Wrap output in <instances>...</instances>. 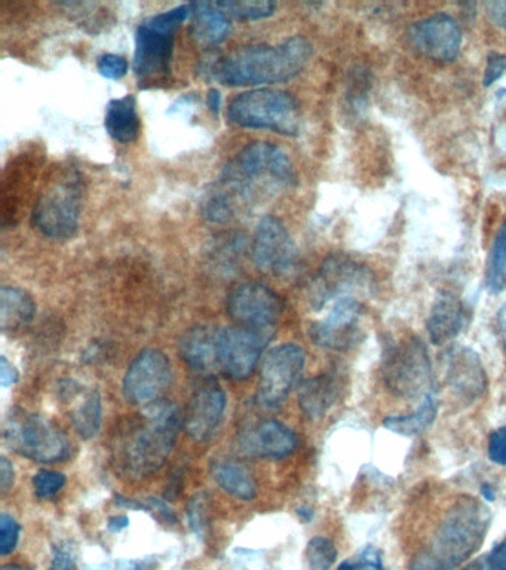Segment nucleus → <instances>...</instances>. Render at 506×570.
<instances>
[{
	"instance_id": "nucleus-1",
	"label": "nucleus",
	"mask_w": 506,
	"mask_h": 570,
	"mask_svg": "<svg viewBox=\"0 0 506 570\" xmlns=\"http://www.w3.org/2000/svg\"><path fill=\"white\" fill-rule=\"evenodd\" d=\"M297 174L290 156L275 144H248L226 165L219 186L204 204L211 222H228L241 208L260 204L294 188Z\"/></svg>"
},
{
	"instance_id": "nucleus-2",
	"label": "nucleus",
	"mask_w": 506,
	"mask_h": 570,
	"mask_svg": "<svg viewBox=\"0 0 506 570\" xmlns=\"http://www.w3.org/2000/svg\"><path fill=\"white\" fill-rule=\"evenodd\" d=\"M183 418L176 404L158 401L128 419L115 438L113 464L133 480L149 477L170 458Z\"/></svg>"
},
{
	"instance_id": "nucleus-3",
	"label": "nucleus",
	"mask_w": 506,
	"mask_h": 570,
	"mask_svg": "<svg viewBox=\"0 0 506 570\" xmlns=\"http://www.w3.org/2000/svg\"><path fill=\"white\" fill-rule=\"evenodd\" d=\"M489 508L463 496L444 514L434 535L414 551L409 570H453L474 556L489 532Z\"/></svg>"
},
{
	"instance_id": "nucleus-4",
	"label": "nucleus",
	"mask_w": 506,
	"mask_h": 570,
	"mask_svg": "<svg viewBox=\"0 0 506 570\" xmlns=\"http://www.w3.org/2000/svg\"><path fill=\"white\" fill-rule=\"evenodd\" d=\"M312 57V45L293 36L278 45H250L216 61L213 76L228 87L269 85L296 78Z\"/></svg>"
},
{
	"instance_id": "nucleus-5",
	"label": "nucleus",
	"mask_w": 506,
	"mask_h": 570,
	"mask_svg": "<svg viewBox=\"0 0 506 570\" xmlns=\"http://www.w3.org/2000/svg\"><path fill=\"white\" fill-rule=\"evenodd\" d=\"M190 15V5H180L141 21L136 32L134 72L140 87L167 81L173 61L177 30Z\"/></svg>"
},
{
	"instance_id": "nucleus-6",
	"label": "nucleus",
	"mask_w": 506,
	"mask_h": 570,
	"mask_svg": "<svg viewBox=\"0 0 506 570\" xmlns=\"http://www.w3.org/2000/svg\"><path fill=\"white\" fill-rule=\"evenodd\" d=\"M228 118L238 127L274 131L282 136H297L302 125V113L296 98L272 88L236 95L230 101Z\"/></svg>"
},
{
	"instance_id": "nucleus-7",
	"label": "nucleus",
	"mask_w": 506,
	"mask_h": 570,
	"mask_svg": "<svg viewBox=\"0 0 506 570\" xmlns=\"http://www.w3.org/2000/svg\"><path fill=\"white\" fill-rule=\"evenodd\" d=\"M3 438L8 447L30 461L54 464L72 453L69 438L44 416L14 410L6 416Z\"/></svg>"
},
{
	"instance_id": "nucleus-8",
	"label": "nucleus",
	"mask_w": 506,
	"mask_h": 570,
	"mask_svg": "<svg viewBox=\"0 0 506 570\" xmlns=\"http://www.w3.org/2000/svg\"><path fill=\"white\" fill-rule=\"evenodd\" d=\"M81 202V179L73 170L64 171L36 201L33 225L48 238H72L78 231Z\"/></svg>"
},
{
	"instance_id": "nucleus-9",
	"label": "nucleus",
	"mask_w": 506,
	"mask_h": 570,
	"mask_svg": "<svg viewBox=\"0 0 506 570\" xmlns=\"http://www.w3.org/2000/svg\"><path fill=\"white\" fill-rule=\"evenodd\" d=\"M382 376L386 388L401 398H417L431 394L432 366L425 343L407 336L386 348L382 360Z\"/></svg>"
},
{
	"instance_id": "nucleus-10",
	"label": "nucleus",
	"mask_w": 506,
	"mask_h": 570,
	"mask_svg": "<svg viewBox=\"0 0 506 570\" xmlns=\"http://www.w3.org/2000/svg\"><path fill=\"white\" fill-rule=\"evenodd\" d=\"M306 364V352L296 343L276 346L263 358L257 400L266 409H276L287 400L299 382Z\"/></svg>"
},
{
	"instance_id": "nucleus-11",
	"label": "nucleus",
	"mask_w": 506,
	"mask_h": 570,
	"mask_svg": "<svg viewBox=\"0 0 506 570\" xmlns=\"http://www.w3.org/2000/svg\"><path fill=\"white\" fill-rule=\"evenodd\" d=\"M173 382V367L164 352L146 349L128 367L124 378L125 400L147 407L162 401Z\"/></svg>"
},
{
	"instance_id": "nucleus-12",
	"label": "nucleus",
	"mask_w": 506,
	"mask_h": 570,
	"mask_svg": "<svg viewBox=\"0 0 506 570\" xmlns=\"http://www.w3.org/2000/svg\"><path fill=\"white\" fill-rule=\"evenodd\" d=\"M272 337V330L245 326L220 329V370L232 380L250 378Z\"/></svg>"
},
{
	"instance_id": "nucleus-13",
	"label": "nucleus",
	"mask_w": 506,
	"mask_h": 570,
	"mask_svg": "<svg viewBox=\"0 0 506 570\" xmlns=\"http://www.w3.org/2000/svg\"><path fill=\"white\" fill-rule=\"evenodd\" d=\"M254 265L259 271L285 277L297 265V248L284 223L275 216H265L257 225L251 245Z\"/></svg>"
},
{
	"instance_id": "nucleus-14",
	"label": "nucleus",
	"mask_w": 506,
	"mask_h": 570,
	"mask_svg": "<svg viewBox=\"0 0 506 570\" xmlns=\"http://www.w3.org/2000/svg\"><path fill=\"white\" fill-rule=\"evenodd\" d=\"M226 308L238 326L272 330L281 317L284 305L278 294L266 285L247 283L230 291Z\"/></svg>"
},
{
	"instance_id": "nucleus-15",
	"label": "nucleus",
	"mask_w": 506,
	"mask_h": 570,
	"mask_svg": "<svg viewBox=\"0 0 506 570\" xmlns=\"http://www.w3.org/2000/svg\"><path fill=\"white\" fill-rule=\"evenodd\" d=\"M361 315L363 306L354 297L337 300L324 320L312 324L309 334L321 348L345 351L361 340Z\"/></svg>"
},
{
	"instance_id": "nucleus-16",
	"label": "nucleus",
	"mask_w": 506,
	"mask_h": 570,
	"mask_svg": "<svg viewBox=\"0 0 506 570\" xmlns=\"http://www.w3.org/2000/svg\"><path fill=\"white\" fill-rule=\"evenodd\" d=\"M226 410V394L211 378L202 379L193 389L183 418L184 429L195 441H208L220 424Z\"/></svg>"
},
{
	"instance_id": "nucleus-17",
	"label": "nucleus",
	"mask_w": 506,
	"mask_h": 570,
	"mask_svg": "<svg viewBox=\"0 0 506 570\" xmlns=\"http://www.w3.org/2000/svg\"><path fill=\"white\" fill-rule=\"evenodd\" d=\"M367 287H370V275L363 266L342 257H331L322 266L312 287V305L322 308L330 300L337 302L354 297L355 293H363Z\"/></svg>"
},
{
	"instance_id": "nucleus-18",
	"label": "nucleus",
	"mask_w": 506,
	"mask_h": 570,
	"mask_svg": "<svg viewBox=\"0 0 506 570\" xmlns=\"http://www.w3.org/2000/svg\"><path fill=\"white\" fill-rule=\"evenodd\" d=\"M446 385L466 403L478 400L486 389V373L477 352L452 345L441 358Z\"/></svg>"
},
{
	"instance_id": "nucleus-19",
	"label": "nucleus",
	"mask_w": 506,
	"mask_h": 570,
	"mask_svg": "<svg viewBox=\"0 0 506 570\" xmlns=\"http://www.w3.org/2000/svg\"><path fill=\"white\" fill-rule=\"evenodd\" d=\"M410 39L423 55L437 61H453L462 47L458 21L447 14H435L413 24Z\"/></svg>"
},
{
	"instance_id": "nucleus-20",
	"label": "nucleus",
	"mask_w": 506,
	"mask_h": 570,
	"mask_svg": "<svg viewBox=\"0 0 506 570\" xmlns=\"http://www.w3.org/2000/svg\"><path fill=\"white\" fill-rule=\"evenodd\" d=\"M299 444L296 432L281 422L268 419L241 432V447L247 455L266 459H284L293 455Z\"/></svg>"
},
{
	"instance_id": "nucleus-21",
	"label": "nucleus",
	"mask_w": 506,
	"mask_h": 570,
	"mask_svg": "<svg viewBox=\"0 0 506 570\" xmlns=\"http://www.w3.org/2000/svg\"><path fill=\"white\" fill-rule=\"evenodd\" d=\"M220 327L196 326L187 330L179 342L184 363L199 373L220 369Z\"/></svg>"
},
{
	"instance_id": "nucleus-22",
	"label": "nucleus",
	"mask_w": 506,
	"mask_h": 570,
	"mask_svg": "<svg viewBox=\"0 0 506 570\" xmlns=\"http://www.w3.org/2000/svg\"><path fill=\"white\" fill-rule=\"evenodd\" d=\"M468 323V311L462 300L452 293L437 297L432 306L431 315L426 321V329L432 343L437 346L447 345L458 337Z\"/></svg>"
},
{
	"instance_id": "nucleus-23",
	"label": "nucleus",
	"mask_w": 506,
	"mask_h": 570,
	"mask_svg": "<svg viewBox=\"0 0 506 570\" xmlns=\"http://www.w3.org/2000/svg\"><path fill=\"white\" fill-rule=\"evenodd\" d=\"M340 382L336 376L321 375L305 380L299 389V404L309 419H321L339 400Z\"/></svg>"
},
{
	"instance_id": "nucleus-24",
	"label": "nucleus",
	"mask_w": 506,
	"mask_h": 570,
	"mask_svg": "<svg viewBox=\"0 0 506 570\" xmlns=\"http://www.w3.org/2000/svg\"><path fill=\"white\" fill-rule=\"evenodd\" d=\"M104 127L116 142L124 144L136 142L141 128L136 97L128 94L125 97L110 100L106 107Z\"/></svg>"
},
{
	"instance_id": "nucleus-25",
	"label": "nucleus",
	"mask_w": 506,
	"mask_h": 570,
	"mask_svg": "<svg viewBox=\"0 0 506 570\" xmlns=\"http://www.w3.org/2000/svg\"><path fill=\"white\" fill-rule=\"evenodd\" d=\"M36 315V303L23 288L3 287L0 290V329L15 333L29 326Z\"/></svg>"
},
{
	"instance_id": "nucleus-26",
	"label": "nucleus",
	"mask_w": 506,
	"mask_h": 570,
	"mask_svg": "<svg viewBox=\"0 0 506 570\" xmlns=\"http://www.w3.org/2000/svg\"><path fill=\"white\" fill-rule=\"evenodd\" d=\"M190 15L193 18V35L202 44H222L232 30L228 15L216 5V2L190 3Z\"/></svg>"
},
{
	"instance_id": "nucleus-27",
	"label": "nucleus",
	"mask_w": 506,
	"mask_h": 570,
	"mask_svg": "<svg viewBox=\"0 0 506 570\" xmlns=\"http://www.w3.org/2000/svg\"><path fill=\"white\" fill-rule=\"evenodd\" d=\"M211 474L220 489L225 490L233 498L239 501H253L256 498V480L253 474L242 465L232 461L216 462Z\"/></svg>"
},
{
	"instance_id": "nucleus-28",
	"label": "nucleus",
	"mask_w": 506,
	"mask_h": 570,
	"mask_svg": "<svg viewBox=\"0 0 506 570\" xmlns=\"http://www.w3.org/2000/svg\"><path fill=\"white\" fill-rule=\"evenodd\" d=\"M437 412V398L431 392V394L425 395L419 409L412 415L388 416V418L383 419V427L388 431L395 432V434L413 437V435L420 434L434 424Z\"/></svg>"
},
{
	"instance_id": "nucleus-29",
	"label": "nucleus",
	"mask_w": 506,
	"mask_h": 570,
	"mask_svg": "<svg viewBox=\"0 0 506 570\" xmlns=\"http://www.w3.org/2000/svg\"><path fill=\"white\" fill-rule=\"evenodd\" d=\"M73 427L78 432L79 437L84 440H91L98 434L103 419V406H101V395L97 389H90L85 392L82 400L76 404L72 416Z\"/></svg>"
},
{
	"instance_id": "nucleus-30",
	"label": "nucleus",
	"mask_w": 506,
	"mask_h": 570,
	"mask_svg": "<svg viewBox=\"0 0 506 570\" xmlns=\"http://www.w3.org/2000/svg\"><path fill=\"white\" fill-rule=\"evenodd\" d=\"M486 287L490 293L506 291V223L496 235L486 269Z\"/></svg>"
},
{
	"instance_id": "nucleus-31",
	"label": "nucleus",
	"mask_w": 506,
	"mask_h": 570,
	"mask_svg": "<svg viewBox=\"0 0 506 570\" xmlns=\"http://www.w3.org/2000/svg\"><path fill=\"white\" fill-rule=\"evenodd\" d=\"M216 5L225 12L228 17L239 20H263L275 14L276 3L274 2H239V0H225L216 2Z\"/></svg>"
},
{
	"instance_id": "nucleus-32",
	"label": "nucleus",
	"mask_w": 506,
	"mask_h": 570,
	"mask_svg": "<svg viewBox=\"0 0 506 570\" xmlns=\"http://www.w3.org/2000/svg\"><path fill=\"white\" fill-rule=\"evenodd\" d=\"M306 559L312 570H330L337 559L336 545L324 536H317L309 541Z\"/></svg>"
},
{
	"instance_id": "nucleus-33",
	"label": "nucleus",
	"mask_w": 506,
	"mask_h": 570,
	"mask_svg": "<svg viewBox=\"0 0 506 570\" xmlns=\"http://www.w3.org/2000/svg\"><path fill=\"white\" fill-rule=\"evenodd\" d=\"M32 484L36 498L49 499L63 489L66 477L57 471L42 470L35 474Z\"/></svg>"
},
{
	"instance_id": "nucleus-34",
	"label": "nucleus",
	"mask_w": 506,
	"mask_h": 570,
	"mask_svg": "<svg viewBox=\"0 0 506 570\" xmlns=\"http://www.w3.org/2000/svg\"><path fill=\"white\" fill-rule=\"evenodd\" d=\"M21 526L9 514H0V554L9 556L20 541Z\"/></svg>"
},
{
	"instance_id": "nucleus-35",
	"label": "nucleus",
	"mask_w": 506,
	"mask_h": 570,
	"mask_svg": "<svg viewBox=\"0 0 506 570\" xmlns=\"http://www.w3.org/2000/svg\"><path fill=\"white\" fill-rule=\"evenodd\" d=\"M128 67H130L128 61L116 54L101 55L97 61L98 73L104 78L113 79V81L124 78L128 73Z\"/></svg>"
},
{
	"instance_id": "nucleus-36",
	"label": "nucleus",
	"mask_w": 506,
	"mask_h": 570,
	"mask_svg": "<svg viewBox=\"0 0 506 570\" xmlns=\"http://www.w3.org/2000/svg\"><path fill=\"white\" fill-rule=\"evenodd\" d=\"M337 570H385L382 556L374 547H367L355 560H345Z\"/></svg>"
},
{
	"instance_id": "nucleus-37",
	"label": "nucleus",
	"mask_w": 506,
	"mask_h": 570,
	"mask_svg": "<svg viewBox=\"0 0 506 570\" xmlns=\"http://www.w3.org/2000/svg\"><path fill=\"white\" fill-rule=\"evenodd\" d=\"M506 72V57L499 52H490L487 57V66L484 70L483 84L484 87H490L496 81L502 78Z\"/></svg>"
},
{
	"instance_id": "nucleus-38",
	"label": "nucleus",
	"mask_w": 506,
	"mask_h": 570,
	"mask_svg": "<svg viewBox=\"0 0 506 570\" xmlns=\"http://www.w3.org/2000/svg\"><path fill=\"white\" fill-rule=\"evenodd\" d=\"M489 459L496 465H506V427L492 432L489 438Z\"/></svg>"
},
{
	"instance_id": "nucleus-39",
	"label": "nucleus",
	"mask_w": 506,
	"mask_h": 570,
	"mask_svg": "<svg viewBox=\"0 0 506 570\" xmlns=\"http://www.w3.org/2000/svg\"><path fill=\"white\" fill-rule=\"evenodd\" d=\"M487 570H506V536L487 557Z\"/></svg>"
},
{
	"instance_id": "nucleus-40",
	"label": "nucleus",
	"mask_w": 506,
	"mask_h": 570,
	"mask_svg": "<svg viewBox=\"0 0 506 570\" xmlns=\"http://www.w3.org/2000/svg\"><path fill=\"white\" fill-rule=\"evenodd\" d=\"M486 12L487 17L495 26L506 29V0L486 3Z\"/></svg>"
},
{
	"instance_id": "nucleus-41",
	"label": "nucleus",
	"mask_w": 506,
	"mask_h": 570,
	"mask_svg": "<svg viewBox=\"0 0 506 570\" xmlns=\"http://www.w3.org/2000/svg\"><path fill=\"white\" fill-rule=\"evenodd\" d=\"M15 471L11 461L5 456L0 458V493L5 496L14 486Z\"/></svg>"
},
{
	"instance_id": "nucleus-42",
	"label": "nucleus",
	"mask_w": 506,
	"mask_h": 570,
	"mask_svg": "<svg viewBox=\"0 0 506 570\" xmlns=\"http://www.w3.org/2000/svg\"><path fill=\"white\" fill-rule=\"evenodd\" d=\"M49 570H75L72 554L66 547L55 548Z\"/></svg>"
},
{
	"instance_id": "nucleus-43",
	"label": "nucleus",
	"mask_w": 506,
	"mask_h": 570,
	"mask_svg": "<svg viewBox=\"0 0 506 570\" xmlns=\"http://www.w3.org/2000/svg\"><path fill=\"white\" fill-rule=\"evenodd\" d=\"M20 379L17 369L6 360V357H0V383H2L3 388H8V386L15 385Z\"/></svg>"
},
{
	"instance_id": "nucleus-44",
	"label": "nucleus",
	"mask_w": 506,
	"mask_h": 570,
	"mask_svg": "<svg viewBox=\"0 0 506 570\" xmlns=\"http://www.w3.org/2000/svg\"><path fill=\"white\" fill-rule=\"evenodd\" d=\"M207 106L210 107L214 115H219L220 106H222V95H220L219 90H216V88H211V90L208 91Z\"/></svg>"
},
{
	"instance_id": "nucleus-45",
	"label": "nucleus",
	"mask_w": 506,
	"mask_h": 570,
	"mask_svg": "<svg viewBox=\"0 0 506 570\" xmlns=\"http://www.w3.org/2000/svg\"><path fill=\"white\" fill-rule=\"evenodd\" d=\"M130 520L127 516H115L110 517L109 522H107V527H109L110 532H121L125 527H128Z\"/></svg>"
},
{
	"instance_id": "nucleus-46",
	"label": "nucleus",
	"mask_w": 506,
	"mask_h": 570,
	"mask_svg": "<svg viewBox=\"0 0 506 570\" xmlns=\"http://www.w3.org/2000/svg\"><path fill=\"white\" fill-rule=\"evenodd\" d=\"M498 330L499 336H501L502 343L506 348V303L502 306L501 311L498 314Z\"/></svg>"
},
{
	"instance_id": "nucleus-47",
	"label": "nucleus",
	"mask_w": 506,
	"mask_h": 570,
	"mask_svg": "<svg viewBox=\"0 0 506 570\" xmlns=\"http://www.w3.org/2000/svg\"><path fill=\"white\" fill-rule=\"evenodd\" d=\"M481 495H483V498L486 499V501H495L496 492L495 489H493L492 484L484 483L483 486H481Z\"/></svg>"
},
{
	"instance_id": "nucleus-48",
	"label": "nucleus",
	"mask_w": 506,
	"mask_h": 570,
	"mask_svg": "<svg viewBox=\"0 0 506 570\" xmlns=\"http://www.w3.org/2000/svg\"><path fill=\"white\" fill-rule=\"evenodd\" d=\"M297 516H299L303 522L309 523L312 517H314V511H312L311 508H299V510H297Z\"/></svg>"
},
{
	"instance_id": "nucleus-49",
	"label": "nucleus",
	"mask_w": 506,
	"mask_h": 570,
	"mask_svg": "<svg viewBox=\"0 0 506 570\" xmlns=\"http://www.w3.org/2000/svg\"><path fill=\"white\" fill-rule=\"evenodd\" d=\"M2 570H27L23 565H18V563H9V565L3 566Z\"/></svg>"
},
{
	"instance_id": "nucleus-50",
	"label": "nucleus",
	"mask_w": 506,
	"mask_h": 570,
	"mask_svg": "<svg viewBox=\"0 0 506 570\" xmlns=\"http://www.w3.org/2000/svg\"><path fill=\"white\" fill-rule=\"evenodd\" d=\"M124 570H146L143 566L138 565V563H128L127 568Z\"/></svg>"
},
{
	"instance_id": "nucleus-51",
	"label": "nucleus",
	"mask_w": 506,
	"mask_h": 570,
	"mask_svg": "<svg viewBox=\"0 0 506 570\" xmlns=\"http://www.w3.org/2000/svg\"><path fill=\"white\" fill-rule=\"evenodd\" d=\"M463 570H481V568L478 565H472V566H469V568H466Z\"/></svg>"
}]
</instances>
